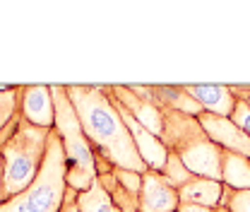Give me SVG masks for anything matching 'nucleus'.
<instances>
[{
	"label": "nucleus",
	"instance_id": "f257e3e1",
	"mask_svg": "<svg viewBox=\"0 0 250 212\" xmlns=\"http://www.w3.org/2000/svg\"><path fill=\"white\" fill-rule=\"evenodd\" d=\"M67 96L77 111L82 130L92 142L96 154H101L108 164L125 171L145 174L149 171L142 162L140 152L132 142V135L125 125L121 111L116 109L111 92L104 85H65Z\"/></svg>",
	"mask_w": 250,
	"mask_h": 212
},
{
	"label": "nucleus",
	"instance_id": "f03ea898",
	"mask_svg": "<svg viewBox=\"0 0 250 212\" xmlns=\"http://www.w3.org/2000/svg\"><path fill=\"white\" fill-rule=\"evenodd\" d=\"M48 138H51V130L36 128L17 114L12 133L0 145L2 164H5L2 188L7 193V200L12 195L27 190L36 181V176L43 166V159H46Z\"/></svg>",
	"mask_w": 250,
	"mask_h": 212
},
{
	"label": "nucleus",
	"instance_id": "7ed1b4c3",
	"mask_svg": "<svg viewBox=\"0 0 250 212\" xmlns=\"http://www.w3.org/2000/svg\"><path fill=\"white\" fill-rule=\"evenodd\" d=\"M51 94L56 101V133L65 150V169H67V186L77 193L89 190L96 181V157L92 142L87 140L82 123L77 118V111L67 96L65 85H51Z\"/></svg>",
	"mask_w": 250,
	"mask_h": 212
},
{
	"label": "nucleus",
	"instance_id": "20e7f679",
	"mask_svg": "<svg viewBox=\"0 0 250 212\" xmlns=\"http://www.w3.org/2000/svg\"><path fill=\"white\" fill-rule=\"evenodd\" d=\"M67 190L65 150L56 130H51L43 166L27 190L12 195L0 205V212H61L62 198Z\"/></svg>",
	"mask_w": 250,
	"mask_h": 212
},
{
	"label": "nucleus",
	"instance_id": "39448f33",
	"mask_svg": "<svg viewBox=\"0 0 250 212\" xmlns=\"http://www.w3.org/2000/svg\"><path fill=\"white\" fill-rule=\"evenodd\" d=\"M20 116L36 128L53 130L56 101L51 94V85H24L20 92Z\"/></svg>",
	"mask_w": 250,
	"mask_h": 212
},
{
	"label": "nucleus",
	"instance_id": "423d86ee",
	"mask_svg": "<svg viewBox=\"0 0 250 212\" xmlns=\"http://www.w3.org/2000/svg\"><path fill=\"white\" fill-rule=\"evenodd\" d=\"M181 205L178 190L164 179L159 171L142 174V188L137 195V210L140 212H176Z\"/></svg>",
	"mask_w": 250,
	"mask_h": 212
},
{
	"label": "nucleus",
	"instance_id": "0eeeda50",
	"mask_svg": "<svg viewBox=\"0 0 250 212\" xmlns=\"http://www.w3.org/2000/svg\"><path fill=\"white\" fill-rule=\"evenodd\" d=\"M111 92V90H108ZM111 99H113V104H116V109L121 111V116H123L125 125H127V130H130V135H132V142H135V147L140 152V157H142V162L147 164V169L149 171H164V166H166V159H168V147L152 135L147 128H142L140 123L135 121L127 111H125L123 106H121V101L111 94Z\"/></svg>",
	"mask_w": 250,
	"mask_h": 212
},
{
	"label": "nucleus",
	"instance_id": "6e6552de",
	"mask_svg": "<svg viewBox=\"0 0 250 212\" xmlns=\"http://www.w3.org/2000/svg\"><path fill=\"white\" fill-rule=\"evenodd\" d=\"M197 121L202 125V130L207 133V138L214 145H219L224 152H236V154L250 157V138L231 118L202 111L197 116Z\"/></svg>",
	"mask_w": 250,
	"mask_h": 212
},
{
	"label": "nucleus",
	"instance_id": "1a4fd4ad",
	"mask_svg": "<svg viewBox=\"0 0 250 212\" xmlns=\"http://www.w3.org/2000/svg\"><path fill=\"white\" fill-rule=\"evenodd\" d=\"M108 90H111V94L121 101V106L135 121L161 140V133H164V111L159 106H154L152 101H147L142 96H137L135 92L130 90V87H125V85H108Z\"/></svg>",
	"mask_w": 250,
	"mask_h": 212
},
{
	"label": "nucleus",
	"instance_id": "9d476101",
	"mask_svg": "<svg viewBox=\"0 0 250 212\" xmlns=\"http://www.w3.org/2000/svg\"><path fill=\"white\" fill-rule=\"evenodd\" d=\"M183 87L202 106V111L231 118L238 99L233 96V92H231L229 85H183Z\"/></svg>",
	"mask_w": 250,
	"mask_h": 212
},
{
	"label": "nucleus",
	"instance_id": "9b49d317",
	"mask_svg": "<svg viewBox=\"0 0 250 212\" xmlns=\"http://www.w3.org/2000/svg\"><path fill=\"white\" fill-rule=\"evenodd\" d=\"M178 198L181 203H195V205H205V208H221L224 200V183L212 181V179H200L195 176L192 181L178 188Z\"/></svg>",
	"mask_w": 250,
	"mask_h": 212
},
{
	"label": "nucleus",
	"instance_id": "f8f14e48",
	"mask_svg": "<svg viewBox=\"0 0 250 212\" xmlns=\"http://www.w3.org/2000/svg\"><path fill=\"white\" fill-rule=\"evenodd\" d=\"M221 183L233 190H250V157L236 154V152H224Z\"/></svg>",
	"mask_w": 250,
	"mask_h": 212
},
{
	"label": "nucleus",
	"instance_id": "ddd939ff",
	"mask_svg": "<svg viewBox=\"0 0 250 212\" xmlns=\"http://www.w3.org/2000/svg\"><path fill=\"white\" fill-rule=\"evenodd\" d=\"M77 205L80 212H121V208L113 203V198L106 193V188L96 179L89 190H82L77 195Z\"/></svg>",
	"mask_w": 250,
	"mask_h": 212
},
{
	"label": "nucleus",
	"instance_id": "4468645a",
	"mask_svg": "<svg viewBox=\"0 0 250 212\" xmlns=\"http://www.w3.org/2000/svg\"><path fill=\"white\" fill-rule=\"evenodd\" d=\"M164 179L171 183L176 190L181 188V186H186L188 181H192L195 176L190 174V169H188L186 164H183V159L176 154V152H168V159H166V166H164Z\"/></svg>",
	"mask_w": 250,
	"mask_h": 212
},
{
	"label": "nucleus",
	"instance_id": "2eb2a0df",
	"mask_svg": "<svg viewBox=\"0 0 250 212\" xmlns=\"http://www.w3.org/2000/svg\"><path fill=\"white\" fill-rule=\"evenodd\" d=\"M20 92L22 87H10L7 92H0V133L20 114Z\"/></svg>",
	"mask_w": 250,
	"mask_h": 212
},
{
	"label": "nucleus",
	"instance_id": "dca6fc26",
	"mask_svg": "<svg viewBox=\"0 0 250 212\" xmlns=\"http://www.w3.org/2000/svg\"><path fill=\"white\" fill-rule=\"evenodd\" d=\"M221 208L231 212H250V190H233V188L224 186Z\"/></svg>",
	"mask_w": 250,
	"mask_h": 212
},
{
	"label": "nucleus",
	"instance_id": "f3484780",
	"mask_svg": "<svg viewBox=\"0 0 250 212\" xmlns=\"http://www.w3.org/2000/svg\"><path fill=\"white\" fill-rule=\"evenodd\" d=\"M113 176L118 179V183L123 186L127 193L140 195V188H142V174H137V171H125V169H113Z\"/></svg>",
	"mask_w": 250,
	"mask_h": 212
},
{
	"label": "nucleus",
	"instance_id": "a211bd4d",
	"mask_svg": "<svg viewBox=\"0 0 250 212\" xmlns=\"http://www.w3.org/2000/svg\"><path fill=\"white\" fill-rule=\"evenodd\" d=\"M231 121L236 123L250 138V104L246 99H238V101H236V109H233V114H231Z\"/></svg>",
	"mask_w": 250,
	"mask_h": 212
},
{
	"label": "nucleus",
	"instance_id": "6ab92c4d",
	"mask_svg": "<svg viewBox=\"0 0 250 212\" xmlns=\"http://www.w3.org/2000/svg\"><path fill=\"white\" fill-rule=\"evenodd\" d=\"M77 190L75 188H70L67 186V190H65V198H62V208L61 212H80V205H77Z\"/></svg>",
	"mask_w": 250,
	"mask_h": 212
},
{
	"label": "nucleus",
	"instance_id": "aec40b11",
	"mask_svg": "<svg viewBox=\"0 0 250 212\" xmlns=\"http://www.w3.org/2000/svg\"><path fill=\"white\" fill-rule=\"evenodd\" d=\"M176 212H214V208H205V205H195V203H181Z\"/></svg>",
	"mask_w": 250,
	"mask_h": 212
},
{
	"label": "nucleus",
	"instance_id": "412c9836",
	"mask_svg": "<svg viewBox=\"0 0 250 212\" xmlns=\"http://www.w3.org/2000/svg\"><path fill=\"white\" fill-rule=\"evenodd\" d=\"M2 171H5V164H2V154H0V205L7 200V193H5V188H2Z\"/></svg>",
	"mask_w": 250,
	"mask_h": 212
},
{
	"label": "nucleus",
	"instance_id": "4be33fe9",
	"mask_svg": "<svg viewBox=\"0 0 250 212\" xmlns=\"http://www.w3.org/2000/svg\"><path fill=\"white\" fill-rule=\"evenodd\" d=\"M236 99H246L250 104V92H241V94H236Z\"/></svg>",
	"mask_w": 250,
	"mask_h": 212
},
{
	"label": "nucleus",
	"instance_id": "5701e85b",
	"mask_svg": "<svg viewBox=\"0 0 250 212\" xmlns=\"http://www.w3.org/2000/svg\"><path fill=\"white\" fill-rule=\"evenodd\" d=\"M214 212H231V210H226V208H217Z\"/></svg>",
	"mask_w": 250,
	"mask_h": 212
}]
</instances>
